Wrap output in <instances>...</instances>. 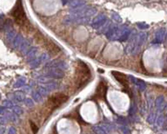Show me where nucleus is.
I'll return each mask as SVG.
<instances>
[{
    "label": "nucleus",
    "mask_w": 167,
    "mask_h": 134,
    "mask_svg": "<svg viewBox=\"0 0 167 134\" xmlns=\"http://www.w3.org/2000/svg\"><path fill=\"white\" fill-rule=\"evenodd\" d=\"M93 131L96 134H107L105 131L104 130L103 128H101V127H99V126H94Z\"/></svg>",
    "instance_id": "obj_11"
},
{
    "label": "nucleus",
    "mask_w": 167,
    "mask_h": 134,
    "mask_svg": "<svg viewBox=\"0 0 167 134\" xmlns=\"http://www.w3.org/2000/svg\"><path fill=\"white\" fill-rule=\"evenodd\" d=\"M30 124H31V130L32 132H33L34 134H36L37 132H38V126L36 125V124H34L32 121H30Z\"/></svg>",
    "instance_id": "obj_12"
},
{
    "label": "nucleus",
    "mask_w": 167,
    "mask_h": 134,
    "mask_svg": "<svg viewBox=\"0 0 167 134\" xmlns=\"http://www.w3.org/2000/svg\"><path fill=\"white\" fill-rule=\"evenodd\" d=\"M155 105L157 108V110H159L160 112H163V111L165 110V108L166 107V103H165V100L163 96L158 97V98L156 99Z\"/></svg>",
    "instance_id": "obj_7"
},
{
    "label": "nucleus",
    "mask_w": 167,
    "mask_h": 134,
    "mask_svg": "<svg viewBox=\"0 0 167 134\" xmlns=\"http://www.w3.org/2000/svg\"><path fill=\"white\" fill-rule=\"evenodd\" d=\"M106 90H107V87H106V84L104 81L98 84L97 87V91H96V96L99 99H104L105 98V94H106Z\"/></svg>",
    "instance_id": "obj_4"
},
{
    "label": "nucleus",
    "mask_w": 167,
    "mask_h": 134,
    "mask_svg": "<svg viewBox=\"0 0 167 134\" xmlns=\"http://www.w3.org/2000/svg\"><path fill=\"white\" fill-rule=\"evenodd\" d=\"M45 47L48 50V52H50L51 54L52 55H57L60 52V48L58 47L55 43H53L51 40H45Z\"/></svg>",
    "instance_id": "obj_5"
},
{
    "label": "nucleus",
    "mask_w": 167,
    "mask_h": 134,
    "mask_svg": "<svg viewBox=\"0 0 167 134\" xmlns=\"http://www.w3.org/2000/svg\"><path fill=\"white\" fill-rule=\"evenodd\" d=\"M78 79H77V84L79 88L85 86L86 84L90 81L91 78V71L85 63L78 61Z\"/></svg>",
    "instance_id": "obj_1"
},
{
    "label": "nucleus",
    "mask_w": 167,
    "mask_h": 134,
    "mask_svg": "<svg viewBox=\"0 0 167 134\" xmlns=\"http://www.w3.org/2000/svg\"><path fill=\"white\" fill-rule=\"evenodd\" d=\"M111 74L113 75L114 78H115L120 83V84H122L125 87L127 88L128 87V81H127V78H126V76H125V74H123V73H121V72H115V71L111 72Z\"/></svg>",
    "instance_id": "obj_6"
},
{
    "label": "nucleus",
    "mask_w": 167,
    "mask_h": 134,
    "mask_svg": "<svg viewBox=\"0 0 167 134\" xmlns=\"http://www.w3.org/2000/svg\"><path fill=\"white\" fill-rule=\"evenodd\" d=\"M39 92L42 93L41 95H45V94H46V91L44 90V88H40V89H39Z\"/></svg>",
    "instance_id": "obj_15"
},
{
    "label": "nucleus",
    "mask_w": 167,
    "mask_h": 134,
    "mask_svg": "<svg viewBox=\"0 0 167 134\" xmlns=\"http://www.w3.org/2000/svg\"><path fill=\"white\" fill-rule=\"evenodd\" d=\"M68 99V97L63 93H56L52 95L48 99V104L52 108H58L61 104L65 103Z\"/></svg>",
    "instance_id": "obj_3"
},
{
    "label": "nucleus",
    "mask_w": 167,
    "mask_h": 134,
    "mask_svg": "<svg viewBox=\"0 0 167 134\" xmlns=\"http://www.w3.org/2000/svg\"><path fill=\"white\" fill-rule=\"evenodd\" d=\"M50 75H51V77H52V78H61L64 77V73H62V72H59V71H54V72H52Z\"/></svg>",
    "instance_id": "obj_10"
},
{
    "label": "nucleus",
    "mask_w": 167,
    "mask_h": 134,
    "mask_svg": "<svg viewBox=\"0 0 167 134\" xmlns=\"http://www.w3.org/2000/svg\"><path fill=\"white\" fill-rule=\"evenodd\" d=\"M130 78H131V79H133V80H132V82H133L134 84H135L136 85H137V87L140 89V90H141V91L145 90V87H146V84L144 82L143 80L138 79V78H134V77H130Z\"/></svg>",
    "instance_id": "obj_8"
},
{
    "label": "nucleus",
    "mask_w": 167,
    "mask_h": 134,
    "mask_svg": "<svg viewBox=\"0 0 167 134\" xmlns=\"http://www.w3.org/2000/svg\"><path fill=\"white\" fill-rule=\"evenodd\" d=\"M164 34H165V30H164V29H161L160 31H158L157 35H156V42L157 43L161 42L162 40H163ZM156 42H154V43H156Z\"/></svg>",
    "instance_id": "obj_9"
},
{
    "label": "nucleus",
    "mask_w": 167,
    "mask_h": 134,
    "mask_svg": "<svg viewBox=\"0 0 167 134\" xmlns=\"http://www.w3.org/2000/svg\"><path fill=\"white\" fill-rule=\"evenodd\" d=\"M12 15H13L14 18L16 20V22L18 23L19 25H25L27 24L28 20L27 18H26L25 12L24 10V8L22 6V3L20 0H18L14 6L13 10H12Z\"/></svg>",
    "instance_id": "obj_2"
},
{
    "label": "nucleus",
    "mask_w": 167,
    "mask_h": 134,
    "mask_svg": "<svg viewBox=\"0 0 167 134\" xmlns=\"http://www.w3.org/2000/svg\"><path fill=\"white\" fill-rule=\"evenodd\" d=\"M138 26H139V27H140L141 29H146V28H148V27H149V25H147V24H138Z\"/></svg>",
    "instance_id": "obj_13"
},
{
    "label": "nucleus",
    "mask_w": 167,
    "mask_h": 134,
    "mask_svg": "<svg viewBox=\"0 0 167 134\" xmlns=\"http://www.w3.org/2000/svg\"><path fill=\"white\" fill-rule=\"evenodd\" d=\"M117 121H118V123H120V124H125V119L123 118H119L117 119Z\"/></svg>",
    "instance_id": "obj_14"
}]
</instances>
